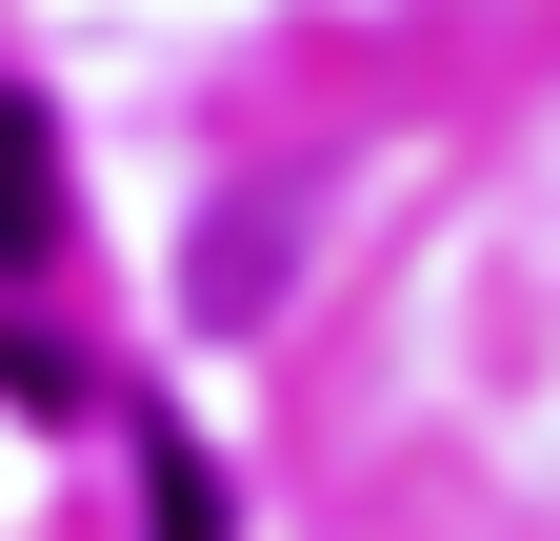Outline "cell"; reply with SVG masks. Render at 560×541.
I'll return each mask as SVG.
<instances>
[{
  "mask_svg": "<svg viewBox=\"0 0 560 541\" xmlns=\"http://www.w3.org/2000/svg\"><path fill=\"white\" fill-rule=\"evenodd\" d=\"M40 241H60V141H40V101L0 81V281H21Z\"/></svg>",
  "mask_w": 560,
  "mask_h": 541,
  "instance_id": "obj_1",
  "label": "cell"
}]
</instances>
